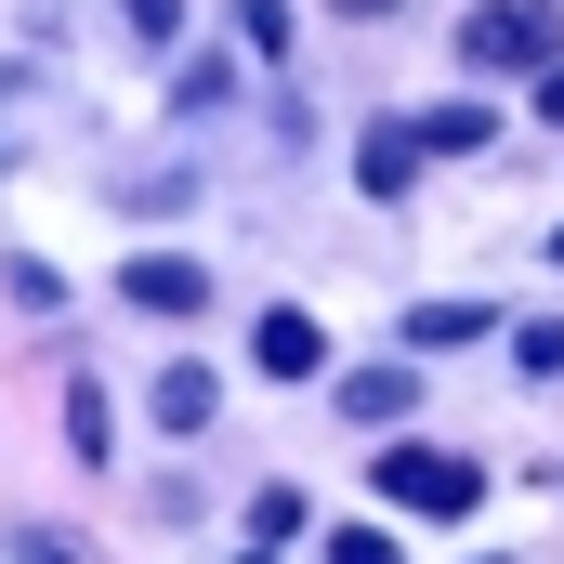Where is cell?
I'll list each match as a JSON object with an SVG mask.
<instances>
[{
  "label": "cell",
  "instance_id": "cell-1",
  "mask_svg": "<svg viewBox=\"0 0 564 564\" xmlns=\"http://www.w3.org/2000/svg\"><path fill=\"white\" fill-rule=\"evenodd\" d=\"M564 53V0H473L459 13V66L473 79H539Z\"/></svg>",
  "mask_w": 564,
  "mask_h": 564
},
{
  "label": "cell",
  "instance_id": "cell-2",
  "mask_svg": "<svg viewBox=\"0 0 564 564\" xmlns=\"http://www.w3.org/2000/svg\"><path fill=\"white\" fill-rule=\"evenodd\" d=\"M368 486H381L394 512H433V525H459V512L486 499V459H473V446H421V433H394V446L368 459Z\"/></svg>",
  "mask_w": 564,
  "mask_h": 564
},
{
  "label": "cell",
  "instance_id": "cell-3",
  "mask_svg": "<svg viewBox=\"0 0 564 564\" xmlns=\"http://www.w3.org/2000/svg\"><path fill=\"white\" fill-rule=\"evenodd\" d=\"M119 302L158 315V328H184V315H210V263H184V250H132V263H119Z\"/></svg>",
  "mask_w": 564,
  "mask_h": 564
},
{
  "label": "cell",
  "instance_id": "cell-4",
  "mask_svg": "<svg viewBox=\"0 0 564 564\" xmlns=\"http://www.w3.org/2000/svg\"><path fill=\"white\" fill-rule=\"evenodd\" d=\"M144 421L171 433V446H197V433L224 421V381H210V368H158V394H144Z\"/></svg>",
  "mask_w": 564,
  "mask_h": 564
},
{
  "label": "cell",
  "instance_id": "cell-5",
  "mask_svg": "<svg viewBox=\"0 0 564 564\" xmlns=\"http://www.w3.org/2000/svg\"><path fill=\"white\" fill-rule=\"evenodd\" d=\"M40 119H53V79L40 66H0V171L40 158Z\"/></svg>",
  "mask_w": 564,
  "mask_h": 564
},
{
  "label": "cell",
  "instance_id": "cell-6",
  "mask_svg": "<svg viewBox=\"0 0 564 564\" xmlns=\"http://www.w3.org/2000/svg\"><path fill=\"white\" fill-rule=\"evenodd\" d=\"M66 459H79V473H106V459H119V408H106V381H93V368H66Z\"/></svg>",
  "mask_w": 564,
  "mask_h": 564
},
{
  "label": "cell",
  "instance_id": "cell-7",
  "mask_svg": "<svg viewBox=\"0 0 564 564\" xmlns=\"http://www.w3.org/2000/svg\"><path fill=\"white\" fill-rule=\"evenodd\" d=\"M250 368H263V381H315V368H328V328H315V315H263V328H250Z\"/></svg>",
  "mask_w": 564,
  "mask_h": 564
},
{
  "label": "cell",
  "instance_id": "cell-8",
  "mask_svg": "<svg viewBox=\"0 0 564 564\" xmlns=\"http://www.w3.org/2000/svg\"><path fill=\"white\" fill-rule=\"evenodd\" d=\"M499 328V302H408V355H473Z\"/></svg>",
  "mask_w": 564,
  "mask_h": 564
},
{
  "label": "cell",
  "instance_id": "cell-9",
  "mask_svg": "<svg viewBox=\"0 0 564 564\" xmlns=\"http://www.w3.org/2000/svg\"><path fill=\"white\" fill-rule=\"evenodd\" d=\"M355 184H368V197H408V184H421V132H408V119H381V132L355 144Z\"/></svg>",
  "mask_w": 564,
  "mask_h": 564
},
{
  "label": "cell",
  "instance_id": "cell-10",
  "mask_svg": "<svg viewBox=\"0 0 564 564\" xmlns=\"http://www.w3.org/2000/svg\"><path fill=\"white\" fill-rule=\"evenodd\" d=\"M341 421H421V368H355L341 381Z\"/></svg>",
  "mask_w": 564,
  "mask_h": 564
},
{
  "label": "cell",
  "instance_id": "cell-11",
  "mask_svg": "<svg viewBox=\"0 0 564 564\" xmlns=\"http://www.w3.org/2000/svg\"><path fill=\"white\" fill-rule=\"evenodd\" d=\"M408 132H421V158H473V144L499 132V106H421Z\"/></svg>",
  "mask_w": 564,
  "mask_h": 564
},
{
  "label": "cell",
  "instance_id": "cell-12",
  "mask_svg": "<svg viewBox=\"0 0 564 564\" xmlns=\"http://www.w3.org/2000/svg\"><path fill=\"white\" fill-rule=\"evenodd\" d=\"M171 106H184V119H224V106H237V66H224V53H197V66L171 79Z\"/></svg>",
  "mask_w": 564,
  "mask_h": 564
},
{
  "label": "cell",
  "instance_id": "cell-13",
  "mask_svg": "<svg viewBox=\"0 0 564 564\" xmlns=\"http://www.w3.org/2000/svg\"><path fill=\"white\" fill-rule=\"evenodd\" d=\"M119 197H132L144 224H171V210H184V197H197V171H184V158H158V171H132V184H119Z\"/></svg>",
  "mask_w": 564,
  "mask_h": 564
},
{
  "label": "cell",
  "instance_id": "cell-14",
  "mask_svg": "<svg viewBox=\"0 0 564 564\" xmlns=\"http://www.w3.org/2000/svg\"><path fill=\"white\" fill-rule=\"evenodd\" d=\"M119 26H132V53H171L184 40V0H119Z\"/></svg>",
  "mask_w": 564,
  "mask_h": 564
},
{
  "label": "cell",
  "instance_id": "cell-15",
  "mask_svg": "<svg viewBox=\"0 0 564 564\" xmlns=\"http://www.w3.org/2000/svg\"><path fill=\"white\" fill-rule=\"evenodd\" d=\"M250 539H263V552L302 539V486H263V499H250Z\"/></svg>",
  "mask_w": 564,
  "mask_h": 564
},
{
  "label": "cell",
  "instance_id": "cell-16",
  "mask_svg": "<svg viewBox=\"0 0 564 564\" xmlns=\"http://www.w3.org/2000/svg\"><path fill=\"white\" fill-rule=\"evenodd\" d=\"M237 40H250L263 66H289V0H237Z\"/></svg>",
  "mask_w": 564,
  "mask_h": 564
},
{
  "label": "cell",
  "instance_id": "cell-17",
  "mask_svg": "<svg viewBox=\"0 0 564 564\" xmlns=\"http://www.w3.org/2000/svg\"><path fill=\"white\" fill-rule=\"evenodd\" d=\"M0 276H13V302H26V315H53V302H66V276H53V263H40V250H13V263H0Z\"/></svg>",
  "mask_w": 564,
  "mask_h": 564
},
{
  "label": "cell",
  "instance_id": "cell-18",
  "mask_svg": "<svg viewBox=\"0 0 564 564\" xmlns=\"http://www.w3.org/2000/svg\"><path fill=\"white\" fill-rule=\"evenodd\" d=\"M512 368H525V381H564V315H539V328L512 341Z\"/></svg>",
  "mask_w": 564,
  "mask_h": 564
},
{
  "label": "cell",
  "instance_id": "cell-19",
  "mask_svg": "<svg viewBox=\"0 0 564 564\" xmlns=\"http://www.w3.org/2000/svg\"><path fill=\"white\" fill-rule=\"evenodd\" d=\"M0 552H13V564H79V539H66V525H13Z\"/></svg>",
  "mask_w": 564,
  "mask_h": 564
},
{
  "label": "cell",
  "instance_id": "cell-20",
  "mask_svg": "<svg viewBox=\"0 0 564 564\" xmlns=\"http://www.w3.org/2000/svg\"><path fill=\"white\" fill-rule=\"evenodd\" d=\"M328 564H394V539H381V525H341V539H328Z\"/></svg>",
  "mask_w": 564,
  "mask_h": 564
},
{
  "label": "cell",
  "instance_id": "cell-21",
  "mask_svg": "<svg viewBox=\"0 0 564 564\" xmlns=\"http://www.w3.org/2000/svg\"><path fill=\"white\" fill-rule=\"evenodd\" d=\"M328 13H341V26H394L408 0H328Z\"/></svg>",
  "mask_w": 564,
  "mask_h": 564
},
{
  "label": "cell",
  "instance_id": "cell-22",
  "mask_svg": "<svg viewBox=\"0 0 564 564\" xmlns=\"http://www.w3.org/2000/svg\"><path fill=\"white\" fill-rule=\"evenodd\" d=\"M539 119H552V132H564V53H552V66H539Z\"/></svg>",
  "mask_w": 564,
  "mask_h": 564
},
{
  "label": "cell",
  "instance_id": "cell-23",
  "mask_svg": "<svg viewBox=\"0 0 564 564\" xmlns=\"http://www.w3.org/2000/svg\"><path fill=\"white\" fill-rule=\"evenodd\" d=\"M237 564H276V552H263V539H250V552H237Z\"/></svg>",
  "mask_w": 564,
  "mask_h": 564
},
{
  "label": "cell",
  "instance_id": "cell-24",
  "mask_svg": "<svg viewBox=\"0 0 564 564\" xmlns=\"http://www.w3.org/2000/svg\"><path fill=\"white\" fill-rule=\"evenodd\" d=\"M552 263H564V224H552Z\"/></svg>",
  "mask_w": 564,
  "mask_h": 564
},
{
  "label": "cell",
  "instance_id": "cell-25",
  "mask_svg": "<svg viewBox=\"0 0 564 564\" xmlns=\"http://www.w3.org/2000/svg\"><path fill=\"white\" fill-rule=\"evenodd\" d=\"M552 486H564V473H552Z\"/></svg>",
  "mask_w": 564,
  "mask_h": 564
}]
</instances>
